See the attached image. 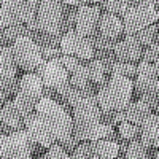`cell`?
Listing matches in <instances>:
<instances>
[{
	"instance_id": "9",
	"label": "cell",
	"mask_w": 159,
	"mask_h": 159,
	"mask_svg": "<svg viewBox=\"0 0 159 159\" xmlns=\"http://www.w3.org/2000/svg\"><path fill=\"white\" fill-rule=\"evenodd\" d=\"M37 27L40 34L62 37V2L42 0L37 11Z\"/></svg>"
},
{
	"instance_id": "6",
	"label": "cell",
	"mask_w": 159,
	"mask_h": 159,
	"mask_svg": "<svg viewBox=\"0 0 159 159\" xmlns=\"http://www.w3.org/2000/svg\"><path fill=\"white\" fill-rule=\"evenodd\" d=\"M45 84L37 73H24L19 81V91L13 97L16 108L22 113L24 118L35 113L37 103L43 97Z\"/></svg>"
},
{
	"instance_id": "19",
	"label": "cell",
	"mask_w": 159,
	"mask_h": 159,
	"mask_svg": "<svg viewBox=\"0 0 159 159\" xmlns=\"http://www.w3.org/2000/svg\"><path fill=\"white\" fill-rule=\"evenodd\" d=\"M124 113V123H130L135 126H142V123L147 119L153 111L145 102L142 100H132L126 108H123Z\"/></svg>"
},
{
	"instance_id": "28",
	"label": "cell",
	"mask_w": 159,
	"mask_h": 159,
	"mask_svg": "<svg viewBox=\"0 0 159 159\" xmlns=\"http://www.w3.org/2000/svg\"><path fill=\"white\" fill-rule=\"evenodd\" d=\"M137 75V64H130V62H119L116 61L110 76H126L134 80V76Z\"/></svg>"
},
{
	"instance_id": "17",
	"label": "cell",
	"mask_w": 159,
	"mask_h": 159,
	"mask_svg": "<svg viewBox=\"0 0 159 159\" xmlns=\"http://www.w3.org/2000/svg\"><path fill=\"white\" fill-rule=\"evenodd\" d=\"M97 32L108 38V40H115L118 42V38L124 34V27H123V19L118 18L110 13H102L100 19H99V25H97Z\"/></svg>"
},
{
	"instance_id": "26",
	"label": "cell",
	"mask_w": 159,
	"mask_h": 159,
	"mask_svg": "<svg viewBox=\"0 0 159 159\" xmlns=\"http://www.w3.org/2000/svg\"><path fill=\"white\" fill-rule=\"evenodd\" d=\"M157 32H159L157 24H153V25H150V27H145L143 30L137 32L135 35H132L130 38L134 40V42H137L142 48H147V46H150L151 43H154L157 40Z\"/></svg>"
},
{
	"instance_id": "18",
	"label": "cell",
	"mask_w": 159,
	"mask_h": 159,
	"mask_svg": "<svg viewBox=\"0 0 159 159\" xmlns=\"http://www.w3.org/2000/svg\"><path fill=\"white\" fill-rule=\"evenodd\" d=\"M0 121H2L5 126H8L10 129H13V130L25 129V118L16 108L13 99H10L3 107L0 108Z\"/></svg>"
},
{
	"instance_id": "24",
	"label": "cell",
	"mask_w": 159,
	"mask_h": 159,
	"mask_svg": "<svg viewBox=\"0 0 159 159\" xmlns=\"http://www.w3.org/2000/svg\"><path fill=\"white\" fill-rule=\"evenodd\" d=\"M151 150L153 148H148L140 139L132 140L127 145L124 159H150L151 157Z\"/></svg>"
},
{
	"instance_id": "16",
	"label": "cell",
	"mask_w": 159,
	"mask_h": 159,
	"mask_svg": "<svg viewBox=\"0 0 159 159\" xmlns=\"http://www.w3.org/2000/svg\"><path fill=\"white\" fill-rule=\"evenodd\" d=\"M142 51L143 48L134 42L130 37H124L123 40H118L115 45L113 54L116 61L119 62H130V64H137L142 59Z\"/></svg>"
},
{
	"instance_id": "13",
	"label": "cell",
	"mask_w": 159,
	"mask_h": 159,
	"mask_svg": "<svg viewBox=\"0 0 159 159\" xmlns=\"http://www.w3.org/2000/svg\"><path fill=\"white\" fill-rule=\"evenodd\" d=\"M157 81H159V67L140 61L137 65V75L134 80V96L140 97L145 92L156 91Z\"/></svg>"
},
{
	"instance_id": "32",
	"label": "cell",
	"mask_w": 159,
	"mask_h": 159,
	"mask_svg": "<svg viewBox=\"0 0 159 159\" xmlns=\"http://www.w3.org/2000/svg\"><path fill=\"white\" fill-rule=\"evenodd\" d=\"M59 62L62 64V67L69 72V75H72L80 65H81V61L80 59H76V57H73V56H61V59H59Z\"/></svg>"
},
{
	"instance_id": "5",
	"label": "cell",
	"mask_w": 159,
	"mask_h": 159,
	"mask_svg": "<svg viewBox=\"0 0 159 159\" xmlns=\"http://www.w3.org/2000/svg\"><path fill=\"white\" fill-rule=\"evenodd\" d=\"M40 148L27 129L15 130L11 135H0V159H32Z\"/></svg>"
},
{
	"instance_id": "12",
	"label": "cell",
	"mask_w": 159,
	"mask_h": 159,
	"mask_svg": "<svg viewBox=\"0 0 159 159\" xmlns=\"http://www.w3.org/2000/svg\"><path fill=\"white\" fill-rule=\"evenodd\" d=\"M35 73L42 78L45 88L54 89V91L70 83V75L62 67L59 61H45Z\"/></svg>"
},
{
	"instance_id": "29",
	"label": "cell",
	"mask_w": 159,
	"mask_h": 159,
	"mask_svg": "<svg viewBox=\"0 0 159 159\" xmlns=\"http://www.w3.org/2000/svg\"><path fill=\"white\" fill-rule=\"evenodd\" d=\"M140 61L153 64V65H156V67H159V40H156V42L151 43L150 46L143 48Z\"/></svg>"
},
{
	"instance_id": "4",
	"label": "cell",
	"mask_w": 159,
	"mask_h": 159,
	"mask_svg": "<svg viewBox=\"0 0 159 159\" xmlns=\"http://www.w3.org/2000/svg\"><path fill=\"white\" fill-rule=\"evenodd\" d=\"M130 8L121 18L123 27H124V37H132L137 32L143 30L145 27H150L153 24L159 22L157 18V8L156 2L145 0V2H130Z\"/></svg>"
},
{
	"instance_id": "10",
	"label": "cell",
	"mask_w": 159,
	"mask_h": 159,
	"mask_svg": "<svg viewBox=\"0 0 159 159\" xmlns=\"http://www.w3.org/2000/svg\"><path fill=\"white\" fill-rule=\"evenodd\" d=\"M61 49L64 56H73L81 62H89L94 59V48H92L89 38L78 35L75 30L62 35Z\"/></svg>"
},
{
	"instance_id": "33",
	"label": "cell",
	"mask_w": 159,
	"mask_h": 159,
	"mask_svg": "<svg viewBox=\"0 0 159 159\" xmlns=\"http://www.w3.org/2000/svg\"><path fill=\"white\" fill-rule=\"evenodd\" d=\"M57 143H59L61 147H62V150H64V151H67L69 154H72V153L75 151V148H76L78 145L81 143V142H80V140H78V139H76L73 134H70L69 137H65V139L59 140Z\"/></svg>"
},
{
	"instance_id": "21",
	"label": "cell",
	"mask_w": 159,
	"mask_h": 159,
	"mask_svg": "<svg viewBox=\"0 0 159 159\" xmlns=\"http://www.w3.org/2000/svg\"><path fill=\"white\" fill-rule=\"evenodd\" d=\"M92 153L102 159H116L119 156V147L113 140H96L91 142Z\"/></svg>"
},
{
	"instance_id": "38",
	"label": "cell",
	"mask_w": 159,
	"mask_h": 159,
	"mask_svg": "<svg viewBox=\"0 0 159 159\" xmlns=\"http://www.w3.org/2000/svg\"><path fill=\"white\" fill-rule=\"evenodd\" d=\"M153 113H154V115H157V116H159V107H157V108H156V110H154V111H153Z\"/></svg>"
},
{
	"instance_id": "3",
	"label": "cell",
	"mask_w": 159,
	"mask_h": 159,
	"mask_svg": "<svg viewBox=\"0 0 159 159\" xmlns=\"http://www.w3.org/2000/svg\"><path fill=\"white\" fill-rule=\"evenodd\" d=\"M73 118V130L72 134L80 142H89V132L96 124L102 123L100 107L97 103V96H84L81 97L72 108Z\"/></svg>"
},
{
	"instance_id": "31",
	"label": "cell",
	"mask_w": 159,
	"mask_h": 159,
	"mask_svg": "<svg viewBox=\"0 0 159 159\" xmlns=\"http://www.w3.org/2000/svg\"><path fill=\"white\" fill-rule=\"evenodd\" d=\"M45 159H72V156L67 151H64L59 143H54L45 153Z\"/></svg>"
},
{
	"instance_id": "14",
	"label": "cell",
	"mask_w": 159,
	"mask_h": 159,
	"mask_svg": "<svg viewBox=\"0 0 159 159\" xmlns=\"http://www.w3.org/2000/svg\"><path fill=\"white\" fill-rule=\"evenodd\" d=\"M18 76V65L13 61L11 46L0 48V92H5L15 84Z\"/></svg>"
},
{
	"instance_id": "22",
	"label": "cell",
	"mask_w": 159,
	"mask_h": 159,
	"mask_svg": "<svg viewBox=\"0 0 159 159\" xmlns=\"http://www.w3.org/2000/svg\"><path fill=\"white\" fill-rule=\"evenodd\" d=\"M88 65V72H89V80L91 83L94 84L97 89H100L103 84H107L108 81V75H107V70H105L103 64L97 59H92L89 62H86Z\"/></svg>"
},
{
	"instance_id": "35",
	"label": "cell",
	"mask_w": 159,
	"mask_h": 159,
	"mask_svg": "<svg viewBox=\"0 0 159 159\" xmlns=\"http://www.w3.org/2000/svg\"><path fill=\"white\" fill-rule=\"evenodd\" d=\"M154 150H156V148H154ZM151 157H153V159H159V150H156V151L153 153V156H151Z\"/></svg>"
},
{
	"instance_id": "27",
	"label": "cell",
	"mask_w": 159,
	"mask_h": 159,
	"mask_svg": "<svg viewBox=\"0 0 159 159\" xmlns=\"http://www.w3.org/2000/svg\"><path fill=\"white\" fill-rule=\"evenodd\" d=\"M70 84L73 88H76V89H86L91 84L86 62H81V65H80V67L70 75Z\"/></svg>"
},
{
	"instance_id": "15",
	"label": "cell",
	"mask_w": 159,
	"mask_h": 159,
	"mask_svg": "<svg viewBox=\"0 0 159 159\" xmlns=\"http://www.w3.org/2000/svg\"><path fill=\"white\" fill-rule=\"evenodd\" d=\"M25 129L29 130L30 137L34 139V142L37 145H40L42 148H49L54 143H57V140L52 137V134L48 130V127L45 126V123L38 118L37 113H32L25 118Z\"/></svg>"
},
{
	"instance_id": "1",
	"label": "cell",
	"mask_w": 159,
	"mask_h": 159,
	"mask_svg": "<svg viewBox=\"0 0 159 159\" xmlns=\"http://www.w3.org/2000/svg\"><path fill=\"white\" fill-rule=\"evenodd\" d=\"M134 96V80L126 76H110L107 84L97 92V103L100 110L119 111L132 102Z\"/></svg>"
},
{
	"instance_id": "23",
	"label": "cell",
	"mask_w": 159,
	"mask_h": 159,
	"mask_svg": "<svg viewBox=\"0 0 159 159\" xmlns=\"http://www.w3.org/2000/svg\"><path fill=\"white\" fill-rule=\"evenodd\" d=\"M89 42H91L92 48H94V57L96 56H102V54H113L115 45H116L115 40L105 38L99 32H96L94 35H91L89 37Z\"/></svg>"
},
{
	"instance_id": "34",
	"label": "cell",
	"mask_w": 159,
	"mask_h": 159,
	"mask_svg": "<svg viewBox=\"0 0 159 159\" xmlns=\"http://www.w3.org/2000/svg\"><path fill=\"white\" fill-rule=\"evenodd\" d=\"M156 97H157V103H159V81L156 83Z\"/></svg>"
},
{
	"instance_id": "37",
	"label": "cell",
	"mask_w": 159,
	"mask_h": 159,
	"mask_svg": "<svg viewBox=\"0 0 159 159\" xmlns=\"http://www.w3.org/2000/svg\"><path fill=\"white\" fill-rule=\"evenodd\" d=\"M156 8H157V18H159V2H156Z\"/></svg>"
},
{
	"instance_id": "36",
	"label": "cell",
	"mask_w": 159,
	"mask_h": 159,
	"mask_svg": "<svg viewBox=\"0 0 159 159\" xmlns=\"http://www.w3.org/2000/svg\"><path fill=\"white\" fill-rule=\"evenodd\" d=\"M154 148H156V150H159V140H157V142L154 143Z\"/></svg>"
},
{
	"instance_id": "39",
	"label": "cell",
	"mask_w": 159,
	"mask_h": 159,
	"mask_svg": "<svg viewBox=\"0 0 159 159\" xmlns=\"http://www.w3.org/2000/svg\"><path fill=\"white\" fill-rule=\"evenodd\" d=\"M157 29H159V22H157ZM157 40H159V32H157Z\"/></svg>"
},
{
	"instance_id": "7",
	"label": "cell",
	"mask_w": 159,
	"mask_h": 159,
	"mask_svg": "<svg viewBox=\"0 0 159 159\" xmlns=\"http://www.w3.org/2000/svg\"><path fill=\"white\" fill-rule=\"evenodd\" d=\"M38 0H2L0 2V25L11 27L30 24L37 19Z\"/></svg>"
},
{
	"instance_id": "11",
	"label": "cell",
	"mask_w": 159,
	"mask_h": 159,
	"mask_svg": "<svg viewBox=\"0 0 159 159\" xmlns=\"http://www.w3.org/2000/svg\"><path fill=\"white\" fill-rule=\"evenodd\" d=\"M100 7L99 2L88 3L84 7H80L76 13V24H75V32L81 37L89 38L97 32V25L100 19Z\"/></svg>"
},
{
	"instance_id": "30",
	"label": "cell",
	"mask_w": 159,
	"mask_h": 159,
	"mask_svg": "<svg viewBox=\"0 0 159 159\" xmlns=\"http://www.w3.org/2000/svg\"><path fill=\"white\" fill-rule=\"evenodd\" d=\"M118 132H119V137H123L124 140L129 142L140 139V126L130 124V123H121L118 126Z\"/></svg>"
},
{
	"instance_id": "20",
	"label": "cell",
	"mask_w": 159,
	"mask_h": 159,
	"mask_svg": "<svg viewBox=\"0 0 159 159\" xmlns=\"http://www.w3.org/2000/svg\"><path fill=\"white\" fill-rule=\"evenodd\" d=\"M140 140L148 148H154V143L159 140V116L151 113L140 126Z\"/></svg>"
},
{
	"instance_id": "8",
	"label": "cell",
	"mask_w": 159,
	"mask_h": 159,
	"mask_svg": "<svg viewBox=\"0 0 159 159\" xmlns=\"http://www.w3.org/2000/svg\"><path fill=\"white\" fill-rule=\"evenodd\" d=\"M13 61L19 69L25 70V73H35L42 64L45 62L42 57L40 46L29 37H21L11 45Z\"/></svg>"
},
{
	"instance_id": "25",
	"label": "cell",
	"mask_w": 159,
	"mask_h": 159,
	"mask_svg": "<svg viewBox=\"0 0 159 159\" xmlns=\"http://www.w3.org/2000/svg\"><path fill=\"white\" fill-rule=\"evenodd\" d=\"M99 5H100V10H103L105 13H110V15H115L118 18H123L132 3L126 2V0H107V2H99Z\"/></svg>"
},
{
	"instance_id": "2",
	"label": "cell",
	"mask_w": 159,
	"mask_h": 159,
	"mask_svg": "<svg viewBox=\"0 0 159 159\" xmlns=\"http://www.w3.org/2000/svg\"><path fill=\"white\" fill-rule=\"evenodd\" d=\"M35 113L45 123L48 130L51 132L52 137H54L57 142L65 139V137H69L72 134V130H73V118L61 103L51 100V99L42 97L40 102L37 103Z\"/></svg>"
}]
</instances>
